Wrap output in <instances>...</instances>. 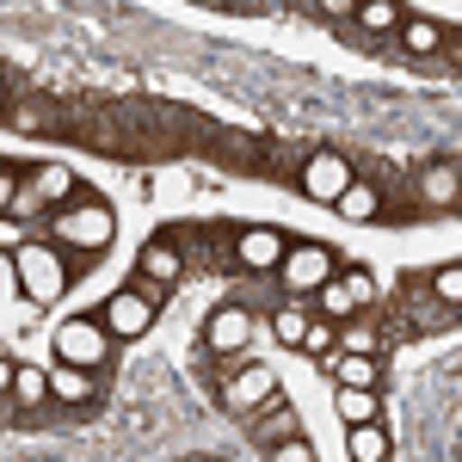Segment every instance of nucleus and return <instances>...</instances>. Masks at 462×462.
Instances as JSON below:
<instances>
[{
    "label": "nucleus",
    "mask_w": 462,
    "mask_h": 462,
    "mask_svg": "<svg viewBox=\"0 0 462 462\" xmlns=\"http://www.w3.org/2000/svg\"><path fill=\"white\" fill-rule=\"evenodd\" d=\"M111 235H117V216H111L99 198H80V204H69V210L56 216V241H62V247L99 253V247H111Z\"/></svg>",
    "instance_id": "f257e3e1"
},
{
    "label": "nucleus",
    "mask_w": 462,
    "mask_h": 462,
    "mask_svg": "<svg viewBox=\"0 0 462 462\" xmlns=\"http://www.w3.org/2000/svg\"><path fill=\"white\" fill-rule=\"evenodd\" d=\"M111 339H117V333H111L106 320L69 315L62 327H56V357H62V364H80V370H93V364H106Z\"/></svg>",
    "instance_id": "f03ea898"
},
{
    "label": "nucleus",
    "mask_w": 462,
    "mask_h": 462,
    "mask_svg": "<svg viewBox=\"0 0 462 462\" xmlns=\"http://www.w3.org/2000/svg\"><path fill=\"white\" fill-rule=\"evenodd\" d=\"M272 401H278V370H272V364H247V370H235L228 389H222V407L241 413V420H253V413L272 407Z\"/></svg>",
    "instance_id": "7ed1b4c3"
},
{
    "label": "nucleus",
    "mask_w": 462,
    "mask_h": 462,
    "mask_svg": "<svg viewBox=\"0 0 462 462\" xmlns=\"http://www.w3.org/2000/svg\"><path fill=\"white\" fill-rule=\"evenodd\" d=\"M327 278H333V253L320 247V241H309V247H290V253H284V284L296 290V296H315Z\"/></svg>",
    "instance_id": "20e7f679"
},
{
    "label": "nucleus",
    "mask_w": 462,
    "mask_h": 462,
    "mask_svg": "<svg viewBox=\"0 0 462 462\" xmlns=\"http://www.w3.org/2000/svg\"><path fill=\"white\" fill-rule=\"evenodd\" d=\"M247 339H253V315L241 309V302H222V309L204 320V346H210L216 357H235Z\"/></svg>",
    "instance_id": "39448f33"
},
{
    "label": "nucleus",
    "mask_w": 462,
    "mask_h": 462,
    "mask_svg": "<svg viewBox=\"0 0 462 462\" xmlns=\"http://www.w3.org/2000/svg\"><path fill=\"white\" fill-rule=\"evenodd\" d=\"M99 320H106L117 339H143L148 327H154V302H148L143 290H117V296L106 302V315H99Z\"/></svg>",
    "instance_id": "423d86ee"
},
{
    "label": "nucleus",
    "mask_w": 462,
    "mask_h": 462,
    "mask_svg": "<svg viewBox=\"0 0 462 462\" xmlns=\"http://www.w3.org/2000/svg\"><path fill=\"white\" fill-rule=\"evenodd\" d=\"M352 185V167H346V154H315L309 167H302V191L315 198V204H339V191Z\"/></svg>",
    "instance_id": "0eeeda50"
},
{
    "label": "nucleus",
    "mask_w": 462,
    "mask_h": 462,
    "mask_svg": "<svg viewBox=\"0 0 462 462\" xmlns=\"http://www.w3.org/2000/svg\"><path fill=\"white\" fill-rule=\"evenodd\" d=\"M284 253H290V241L278 235V228H247V235L235 241V259H241L247 272H278Z\"/></svg>",
    "instance_id": "6e6552de"
},
{
    "label": "nucleus",
    "mask_w": 462,
    "mask_h": 462,
    "mask_svg": "<svg viewBox=\"0 0 462 462\" xmlns=\"http://www.w3.org/2000/svg\"><path fill=\"white\" fill-rule=\"evenodd\" d=\"M19 278L32 284V296H56L62 290V265L50 247H19Z\"/></svg>",
    "instance_id": "1a4fd4ad"
},
{
    "label": "nucleus",
    "mask_w": 462,
    "mask_h": 462,
    "mask_svg": "<svg viewBox=\"0 0 462 462\" xmlns=\"http://www.w3.org/2000/svg\"><path fill=\"white\" fill-rule=\"evenodd\" d=\"M179 272H185V253L167 241V235H154L143 247V278H154V284H179Z\"/></svg>",
    "instance_id": "9d476101"
},
{
    "label": "nucleus",
    "mask_w": 462,
    "mask_h": 462,
    "mask_svg": "<svg viewBox=\"0 0 462 462\" xmlns=\"http://www.w3.org/2000/svg\"><path fill=\"white\" fill-rule=\"evenodd\" d=\"M253 438H259V450H272L278 438H296V407H290L284 394H278L272 407H259V420H253Z\"/></svg>",
    "instance_id": "9b49d317"
},
{
    "label": "nucleus",
    "mask_w": 462,
    "mask_h": 462,
    "mask_svg": "<svg viewBox=\"0 0 462 462\" xmlns=\"http://www.w3.org/2000/svg\"><path fill=\"white\" fill-rule=\"evenodd\" d=\"M394 444H389V431L376 426V420H364V426H346V457L352 462H383Z\"/></svg>",
    "instance_id": "f8f14e48"
},
{
    "label": "nucleus",
    "mask_w": 462,
    "mask_h": 462,
    "mask_svg": "<svg viewBox=\"0 0 462 462\" xmlns=\"http://www.w3.org/2000/svg\"><path fill=\"white\" fill-rule=\"evenodd\" d=\"M327 370L352 389H376V352H327Z\"/></svg>",
    "instance_id": "ddd939ff"
},
{
    "label": "nucleus",
    "mask_w": 462,
    "mask_h": 462,
    "mask_svg": "<svg viewBox=\"0 0 462 462\" xmlns=\"http://www.w3.org/2000/svg\"><path fill=\"white\" fill-rule=\"evenodd\" d=\"M420 198H426L431 210H450L462 198V179H457V167H426L420 173Z\"/></svg>",
    "instance_id": "4468645a"
},
{
    "label": "nucleus",
    "mask_w": 462,
    "mask_h": 462,
    "mask_svg": "<svg viewBox=\"0 0 462 462\" xmlns=\"http://www.w3.org/2000/svg\"><path fill=\"white\" fill-rule=\"evenodd\" d=\"M376 389H352V383H339V394H333V413L346 420V426H364V420H376Z\"/></svg>",
    "instance_id": "2eb2a0df"
},
{
    "label": "nucleus",
    "mask_w": 462,
    "mask_h": 462,
    "mask_svg": "<svg viewBox=\"0 0 462 462\" xmlns=\"http://www.w3.org/2000/svg\"><path fill=\"white\" fill-rule=\"evenodd\" d=\"M333 210L346 216V222H376V216H383V198H376V191H370V185H346V191H339V204H333Z\"/></svg>",
    "instance_id": "dca6fc26"
},
{
    "label": "nucleus",
    "mask_w": 462,
    "mask_h": 462,
    "mask_svg": "<svg viewBox=\"0 0 462 462\" xmlns=\"http://www.w3.org/2000/svg\"><path fill=\"white\" fill-rule=\"evenodd\" d=\"M315 309H320L327 320H346V315H357L364 302H357L352 290H346V278H327V284L315 290Z\"/></svg>",
    "instance_id": "f3484780"
},
{
    "label": "nucleus",
    "mask_w": 462,
    "mask_h": 462,
    "mask_svg": "<svg viewBox=\"0 0 462 462\" xmlns=\"http://www.w3.org/2000/svg\"><path fill=\"white\" fill-rule=\"evenodd\" d=\"M50 394H56V401H87L93 383H87L80 364H56V370H50Z\"/></svg>",
    "instance_id": "a211bd4d"
},
{
    "label": "nucleus",
    "mask_w": 462,
    "mask_h": 462,
    "mask_svg": "<svg viewBox=\"0 0 462 462\" xmlns=\"http://www.w3.org/2000/svg\"><path fill=\"white\" fill-rule=\"evenodd\" d=\"M50 394V370H32V364H19V376H13V401L19 407H37Z\"/></svg>",
    "instance_id": "6ab92c4d"
},
{
    "label": "nucleus",
    "mask_w": 462,
    "mask_h": 462,
    "mask_svg": "<svg viewBox=\"0 0 462 462\" xmlns=\"http://www.w3.org/2000/svg\"><path fill=\"white\" fill-rule=\"evenodd\" d=\"M407 50H413V56H438V50H444V32H438V19H407Z\"/></svg>",
    "instance_id": "aec40b11"
},
{
    "label": "nucleus",
    "mask_w": 462,
    "mask_h": 462,
    "mask_svg": "<svg viewBox=\"0 0 462 462\" xmlns=\"http://www.w3.org/2000/svg\"><path fill=\"white\" fill-rule=\"evenodd\" d=\"M357 25H364V32H394V25H401V6H394V0H364V6H357Z\"/></svg>",
    "instance_id": "412c9836"
},
{
    "label": "nucleus",
    "mask_w": 462,
    "mask_h": 462,
    "mask_svg": "<svg viewBox=\"0 0 462 462\" xmlns=\"http://www.w3.org/2000/svg\"><path fill=\"white\" fill-rule=\"evenodd\" d=\"M302 352H315V357H327V352H339V320H309V339H302Z\"/></svg>",
    "instance_id": "4be33fe9"
},
{
    "label": "nucleus",
    "mask_w": 462,
    "mask_h": 462,
    "mask_svg": "<svg viewBox=\"0 0 462 462\" xmlns=\"http://www.w3.org/2000/svg\"><path fill=\"white\" fill-rule=\"evenodd\" d=\"M431 296H438V302H450V309H462V265L431 272Z\"/></svg>",
    "instance_id": "5701e85b"
},
{
    "label": "nucleus",
    "mask_w": 462,
    "mask_h": 462,
    "mask_svg": "<svg viewBox=\"0 0 462 462\" xmlns=\"http://www.w3.org/2000/svg\"><path fill=\"white\" fill-rule=\"evenodd\" d=\"M272 333H278L284 346H302V339H309V315H302V309H284V315L272 320Z\"/></svg>",
    "instance_id": "b1692460"
},
{
    "label": "nucleus",
    "mask_w": 462,
    "mask_h": 462,
    "mask_svg": "<svg viewBox=\"0 0 462 462\" xmlns=\"http://www.w3.org/2000/svg\"><path fill=\"white\" fill-rule=\"evenodd\" d=\"M265 457H272V462H315V450H309L302 438H278V444H272Z\"/></svg>",
    "instance_id": "393cba45"
},
{
    "label": "nucleus",
    "mask_w": 462,
    "mask_h": 462,
    "mask_svg": "<svg viewBox=\"0 0 462 462\" xmlns=\"http://www.w3.org/2000/svg\"><path fill=\"white\" fill-rule=\"evenodd\" d=\"M339 352H376V333L370 327H346L339 333Z\"/></svg>",
    "instance_id": "a878e982"
},
{
    "label": "nucleus",
    "mask_w": 462,
    "mask_h": 462,
    "mask_svg": "<svg viewBox=\"0 0 462 462\" xmlns=\"http://www.w3.org/2000/svg\"><path fill=\"white\" fill-rule=\"evenodd\" d=\"M346 290H352L357 302H370V296H376V284H370V272H352V278H346Z\"/></svg>",
    "instance_id": "bb28decb"
},
{
    "label": "nucleus",
    "mask_w": 462,
    "mask_h": 462,
    "mask_svg": "<svg viewBox=\"0 0 462 462\" xmlns=\"http://www.w3.org/2000/svg\"><path fill=\"white\" fill-rule=\"evenodd\" d=\"M320 13L327 19H346V13H357V0H320Z\"/></svg>",
    "instance_id": "cd10ccee"
},
{
    "label": "nucleus",
    "mask_w": 462,
    "mask_h": 462,
    "mask_svg": "<svg viewBox=\"0 0 462 462\" xmlns=\"http://www.w3.org/2000/svg\"><path fill=\"white\" fill-rule=\"evenodd\" d=\"M357 6H364V0H357Z\"/></svg>",
    "instance_id": "c85d7f7f"
}]
</instances>
